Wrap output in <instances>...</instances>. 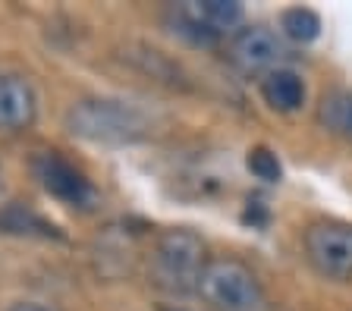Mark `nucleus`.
<instances>
[{"instance_id": "nucleus-1", "label": "nucleus", "mask_w": 352, "mask_h": 311, "mask_svg": "<svg viewBox=\"0 0 352 311\" xmlns=\"http://www.w3.org/2000/svg\"><path fill=\"white\" fill-rule=\"evenodd\" d=\"M66 129L91 145H135L151 135L154 119L123 97H82L66 111Z\"/></svg>"}, {"instance_id": "nucleus-2", "label": "nucleus", "mask_w": 352, "mask_h": 311, "mask_svg": "<svg viewBox=\"0 0 352 311\" xmlns=\"http://www.w3.org/2000/svg\"><path fill=\"white\" fill-rule=\"evenodd\" d=\"M208 245L195 230L186 227H173L157 236L151 249V264H148V277L157 289L170 292V296H189L198 289V280L208 267Z\"/></svg>"}, {"instance_id": "nucleus-3", "label": "nucleus", "mask_w": 352, "mask_h": 311, "mask_svg": "<svg viewBox=\"0 0 352 311\" xmlns=\"http://www.w3.org/2000/svg\"><path fill=\"white\" fill-rule=\"evenodd\" d=\"M195 292L214 311H271L267 292L255 277V270L236 258L208 261Z\"/></svg>"}, {"instance_id": "nucleus-4", "label": "nucleus", "mask_w": 352, "mask_h": 311, "mask_svg": "<svg viewBox=\"0 0 352 311\" xmlns=\"http://www.w3.org/2000/svg\"><path fill=\"white\" fill-rule=\"evenodd\" d=\"M305 258L321 277L349 283L352 280V223L318 220L305 230Z\"/></svg>"}, {"instance_id": "nucleus-5", "label": "nucleus", "mask_w": 352, "mask_h": 311, "mask_svg": "<svg viewBox=\"0 0 352 311\" xmlns=\"http://www.w3.org/2000/svg\"><path fill=\"white\" fill-rule=\"evenodd\" d=\"M230 60L242 73H274L286 60V45L283 38L267 25H242L230 35Z\"/></svg>"}, {"instance_id": "nucleus-6", "label": "nucleus", "mask_w": 352, "mask_h": 311, "mask_svg": "<svg viewBox=\"0 0 352 311\" xmlns=\"http://www.w3.org/2000/svg\"><path fill=\"white\" fill-rule=\"evenodd\" d=\"M35 173H38V179H41L44 189H47L54 198L66 201V205L88 207L91 201H95V189H91V183H88V179L82 176L66 157H60L57 151H44V154H38L35 157Z\"/></svg>"}, {"instance_id": "nucleus-7", "label": "nucleus", "mask_w": 352, "mask_h": 311, "mask_svg": "<svg viewBox=\"0 0 352 311\" xmlns=\"http://www.w3.org/2000/svg\"><path fill=\"white\" fill-rule=\"evenodd\" d=\"M38 117L32 82L19 73H0V133H25Z\"/></svg>"}, {"instance_id": "nucleus-8", "label": "nucleus", "mask_w": 352, "mask_h": 311, "mask_svg": "<svg viewBox=\"0 0 352 311\" xmlns=\"http://www.w3.org/2000/svg\"><path fill=\"white\" fill-rule=\"evenodd\" d=\"M261 97L267 101V107L280 113H293L305 104V82L293 73V69H274L261 79Z\"/></svg>"}, {"instance_id": "nucleus-9", "label": "nucleus", "mask_w": 352, "mask_h": 311, "mask_svg": "<svg viewBox=\"0 0 352 311\" xmlns=\"http://www.w3.org/2000/svg\"><path fill=\"white\" fill-rule=\"evenodd\" d=\"M318 123L330 135L352 141V89L327 91L318 104Z\"/></svg>"}, {"instance_id": "nucleus-10", "label": "nucleus", "mask_w": 352, "mask_h": 311, "mask_svg": "<svg viewBox=\"0 0 352 311\" xmlns=\"http://www.w3.org/2000/svg\"><path fill=\"white\" fill-rule=\"evenodd\" d=\"M189 7L195 10L198 19L211 32H217L220 38L233 35L242 25V19H245V10H242V3H236V0H201V3H189Z\"/></svg>"}, {"instance_id": "nucleus-11", "label": "nucleus", "mask_w": 352, "mask_h": 311, "mask_svg": "<svg viewBox=\"0 0 352 311\" xmlns=\"http://www.w3.org/2000/svg\"><path fill=\"white\" fill-rule=\"evenodd\" d=\"M280 29H283V35L289 38V41L308 45V41H315V38L321 35V16L308 7H289L280 16Z\"/></svg>"}, {"instance_id": "nucleus-12", "label": "nucleus", "mask_w": 352, "mask_h": 311, "mask_svg": "<svg viewBox=\"0 0 352 311\" xmlns=\"http://www.w3.org/2000/svg\"><path fill=\"white\" fill-rule=\"evenodd\" d=\"M245 163H249L252 176L261 179V183H280V176H283V167H280L277 154H274L271 148H264V145L252 148L249 157H245Z\"/></svg>"}, {"instance_id": "nucleus-13", "label": "nucleus", "mask_w": 352, "mask_h": 311, "mask_svg": "<svg viewBox=\"0 0 352 311\" xmlns=\"http://www.w3.org/2000/svg\"><path fill=\"white\" fill-rule=\"evenodd\" d=\"M7 311H57L54 305H44V302H16L10 305Z\"/></svg>"}, {"instance_id": "nucleus-14", "label": "nucleus", "mask_w": 352, "mask_h": 311, "mask_svg": "<svg viewBox=\"0 0 352 311\" xmlns=\"http://www.w3.org/2000/svg\"><path fill=\"white\" fill-rule=\"evenodd\" d=\"M164 311H170V308H164Z\"/></svg>"}]
</instances>
